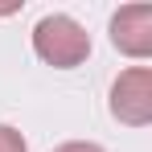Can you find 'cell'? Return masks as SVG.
Masks as SVG:
<instances>
[{"instance_id": "1", "label": "cell", "mask_w": 152, "mask_h": 152, "mask_svg": "<svg viewBox=\"0 0 152 152\" xmlns=\"http://www.w3.org/2000/svg\"><path fill=\"white\" fill-rule=\"evenodd\" d=\"M33 50H37L41 62H50L58 70H70V66H82V62H86L91 33L78 25V21L53 12V17H41V21H37V29H33Z\"/></svg>"}, {"instance_id": "2", "label": "cell", "mask_w": 152, "mask_h": 152, "mask_svg": "<svg viewBox=\"0 0 152 152\" xmlns=\"http://www.w3.org/2000/svg\"><path fill=\"white\" fill-rule=\"evenodd\" d=\"M111 115L127 127H144L152 119V70L132 66L111 86Z\"/></svg>"}, {"instance_id": "3", "label": "cell", "mask_w": 152, "mask_h": 152, "mask_svg": "<svg viewBox=\"0 0 152 152\" xmlns=\"http://www.w3.org/2000/svg\"><path fill=\"white\" fill-rule=\"evenodd\" d=\"M111 45L127 58L152 53V8L148 4H127L111 17Z\"/></svg>"}, {"instance_id": "4", "label": "cell", "mask_w": 152, "mask_h": 152, "mask_svg": "<svg viewBox=\"0 0 152 152\" xmlns=\"http://www.w3.org/2000/svg\"><path fill=\"white\" fill-rule=\"evenodd\" d=\"M0 152H29V148H25V136H21L17 127L0 124Z\"/></svg>"}, {"instance_id": "5", "label": "cell", "mask_w": 152, "mask_h": 152, "mask_svg": "<svg viewBox=\"0 0 152 152\" xmlns=\"http://www.w3.org/2000/svg\"><path fill=\"white\" fill-rule=\"evenodd\" d=\"M53 152H103L99 144H82V140H70V144H58Z\"/></svg>"}]
</instances>
